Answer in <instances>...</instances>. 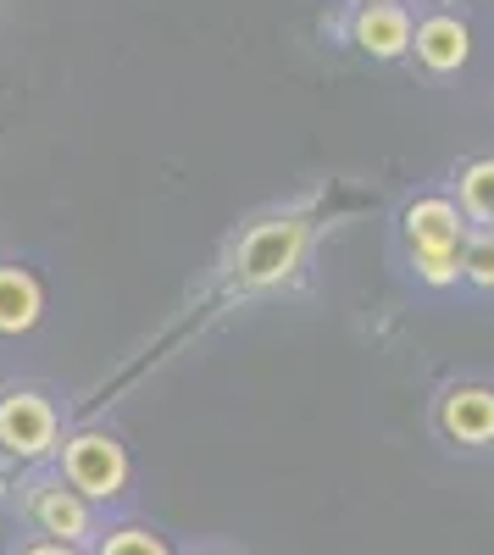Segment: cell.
Here are the masks:
<instances>
[{
    "instance_id": "6da1fadb",
    "label": "cell",
    "mask_w": 494,
    "mask_h": 555,
    "mask_svg": "<svg viewBox=\"0 0 494 555\" xmlns=\"http://www.w3.org/2000/svg\"><path fill=\"white\" fill-rule=\"evenodd\" d=\"M56 478L67 483V489H78L89 505H117L122 494H128V483H133V455H128V444L117 439V434H106V428H78V434H67L62 439V450H56Z\"/></svg>"
},
{
    "instance_id": "30bf717a",
    "label": "cell",
    "mask_w": 494,
    "mask_h": 555,
    "mask_svg": "<svg viewBox=\"0 0 494 555\" xmlns=\"http://www.w3.org/2000/svg\"><path fill=\"white\" fill-rule=\"evenodd\" d=\"M451 201L461 206V217L472 228H494V156H478V162H467L456 172V195Z\"/></svg>"
},
{
    "instance_id": "9a60e30c",
    "label": "cell",
    "mask_w": 494,
    "mask_h": 555,
    "mask_svg": "<svg viewBox=\"0 0 494 555\" xmlns=\"http://www.w3.org/2000/svg\"><path fill=\"white\" fill-rule=\"evenodd\" d=\"M190 555H239V550H217V544H211V550H190Z\"/></svg>"
},
{
    "instance_id": "52a82bcc",
    "label": "cell",
    "mask_w": 494,
    "mask_h": 555,
    "mask_svg": "<svg viewBox=\"0 0 494 555\" xmlns=\"http://www.w3.org/2000/svg\"><path fill=\"white\" fill-rule=\"evenodd\" d=\"M412 51L428 73H461L472 62V23L456 17V12H428L417 28H412Z\"/></svg>"
},
{
    "instance_id": "3957f363",
    "label": "cell",
    "mask_w": 494,
    "mask_h": 555,
    "mask_svg": "<svg viewBox=\"0 0 494 555\" xmlns=\"http://www.w3.org/2000/svg\"><path fill=\"white\" fill-rule=\"evenodd\" d=\"M306 217H273V222H256L250 234L234 250V278L245 289H273L300 267L306 256Z\"/></svg>"
},
{
    "instance_id": "7c38bea8",
    "label": "cell",
    "mask_w": 494,
    "mask_h": 555,
    "mask_svg": "<svg viewBox=\"0 0 494 555\" xmlns=\"http://www.w3.org/2000/svg\"><path fill=\"white\" fill-rule=\"evenodd\" d=\"M461 278L472 289H494V228H472L461 245Z\"/></svg>"
},
{
    "instance_id": "9c48e42d",
    "label": "cell",
    "mask_w": 494,
    "mask_h": 555,
    "mask_svg": "<svg viewBox=\"0 0 494 555\" xmlns=\"http://www.w3.org/2000/svg\"><path fill=\"white\" fill-rule=\"evenodd\" d=\"M44 317V278L23 261H0V339H23Z\"/></svg>"
},
{
    "instance_id": "5bb4252c",
    "label": "cell",
    "mask_w": 494,
    "mask_h": 555,
    "mask_svg": "<svg viewBox=\"0 0 494 555\" xmlns=\"http://www.w3.org/2000/svg\"><path fill=\"white\" fill-rule=\"evenodd\" d=\"M12 555H89V550H73V544H56V539H28Z\"/></svg>"
},
{
    "instance_id": "277c9868",
    "label": "cell",
    "mask_w": 494,
    "mask_h": 555,
    "mask_svg": "<svg viewBox=\"0 0 494 555\" xmlns=\"http://www.w3.org/2000/svg\"><path fill=\"white\" fill-rule=\"evenodd\" d=\"M23 512L34 522V539H56V544H73V550H89L101 539V512L78 489H67L62 478L34 483L23 494Z\"/></svg>"
},
{
    "instance_id": "7a4b0ae2",
    "label": "cell",
    "mask_w": 494,
    "mask_h": 555,
    "mask_svg": "<svg viewBox=\"0 0 494 555\" xmlns=\"http://www.w3.org/2000/svg\"><path fill=\"white\" fill-rule=\"evenodd\" d=\"M62 450V416L56 400L39 389H6L0 395V455L17 467H39Z\"/></svg>"
},
{
    "instance_id": "8992f818",
    "label": "cell",
    "mask_w": 494,
    "mask_h": 555,
    "mask_svg": "<svg viewBox=\"0 0 494 555\" xmlns=\"http://www.w3.org/2000/svg\"><path fill=\"white\" fill-rule=\"evenodd\" d=\"M439 434L461 450L494 444V389L489 384H451L439 395Z\"/></svg>"
},
{
    "instance_id": "2e32d148",
    "label": "cell",
    "mask_w": 494,
    "mask_h": 555,
    "mask_svg": "<svg viewBox=\"0 0 494 555\" xmlns=\"http://www.w3.org/2000/svg\"><path fill=\"white\" fill-rule=\"evenodd\" d=\"M362 7H389V0H362Z\"/></svg>"
},
{
    "instance_id": "8fae6325",
    "label": "cell",
    "mask_w": 494,
    "mask_h": 555,
    "mask_svg": "<svg viewBox=\"0 0 494 555\" xmlns=\"http://www.w3.org/2000/svg\"><path fill=\"white\" fill-rule=\"evenodd\" d=\"M89 555H172V544L156 528H145V522H117V528H106L95 544H89Z\"/></svg>"
},
{
    "instance_id": "5b68a950",
    "label": "cell",
    "mask_w": 494,
    "mask_h": 555,
    "mask_svg": "<svg viewBox=\"0 0 494 555\" xmlns=\"http://www.w3.org/2000/svg\"><path fill=\"white\" fill-rule=\"evenodd\" d=\"M400 228H406L412 256H461L472 222L461 217V206L451 195H417L406 211H400Z\"/></svg>"
},
{
    "instance_id": "ba28073f",
    "label": "cell",
    "mask_w": 494,
    "mask_h": 555,
    "mask_svg": "<svg viewBox=\"0 0 494 555\" xmlns=\"http://www.w3.org/2000/svg\"><path fill=\"white\" fill-rule=\"evenodd\" d=\"M412 12L400 7V0H389V7H355V17H350V44L362 56H373V62H400L412 51Z\"/></svg>"
},
{
    "instance_id": "4fadbf2b",
    "label": "cell",
    "mask_w": 494,
    "mask_h": 555,
    "mask_svg": "<svg viewBox=\"0 0 494 555\" xmlns=\"http://www.w3.org/2000/svg\"><path fill=\"white\" fill-rule=\"evenodd\" d=\"M412 267H417V278H422L428 289L461 284V256H412Z\"/></svg>"
}]
</instances>
